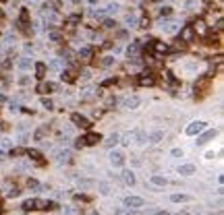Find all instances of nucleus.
<instances>
[{"label":"nucleus","instance_id":"nucleus-1","mask_svg":"<svg viewBox=\"0 0 224 215\" xmlns=\"http://www.w3.org/2000/svg\"><path fill=\"white\" fill-rule=\"evenodd\" d=\"M108 159H110V163L114 167H120L123 163H125V153H123V151H110Z\"/></svg>","mask_w":224,"mask_h":215},{"label":"nucleus","instance_id":"nucleus-2","mask_svg":"<svg viewBox=\"0 0 224 215\" xmlns=\"http://www.w3.org/2000/svg\"><path fill=\"white\" fill-rule=\"evenodd\" d=\"M205 126H208V122H203V120L191 122V124L187 126V134H199L201 130H205Z\"/></svg>","mask_w":224,"mask_h":215},{"label":"nucleus","instance_id":"nucleus-3","mask_svg":"<svg viewBox=\"0 0 224 215\" xmlns=\"http://www.w3.org/2000/svg\"><path fill=\"white\" fill-rule=\"evenodd\" d=\"M143 205H145V201L141 196H127L125 199V207H129V209H139Z\"/></svg>","mask_w":224,"mask_h":215},{"label":"nucleus","instance_id":"nucleus-4","mask_svg":"<svg viewBox=\"0 0 224 215\" xmlns=\"http://www.w3.org/2000/svg\"><path fill=\"white\" fill-rule=\"evenodd\" d=\"M139 104H141V99L137 95H131V97H125V99H123V108H125V110H135Z\"/></svg>","mask_w":224,"mask_h":215},{"label":"nucleus","instance_id":"nucleus-5","mask_svg":"<svg viewBox=\"0 0 224 215\" xmlns=\"http://www.w3.org/2000/svg\"><path fill=\"white\" fill-rule=\"evenodd\" d=\"M195 172H197V167L193 166V163H185V166L179 167V174H181V176H193Z\"/></svg>","mask_w":224,"mask_h":215},{"label":"nucleus","instance_id":"nucleus-6","mask_svg":"<svg viewBox=\"0 0 224 215\" xmlns=\"http://www.w3.org/2000/svg\"><path fill=\"white\" fill-rule=\"evenodd\" d=\"M160 27H162V31L172 33V31H176V29H179V23H176V21H166V23H162Z\"/></svg>","mask_w":224,"mask_h":215},{"label":"nucleus","instance_id":"nucleus-7","mask_svg":"<svg viewBox=\"0 0 224 215\" xmlns=\"http://www.w3.org/2000/svg\"><path fill=\"white\" fill-rule=\"evenodd\" d=\"M164 139V130H154L152 132V134H149V137H147V141H149V143H160V141Z\"/></svg>","mask_w":224,"mask_h":215},{"label":"nucleus","instance_id":"nucleus-8","mask_svg":"<svg viewBox=\"0 0 224 215\" xmlns=\"http://www.w3.org/2000/svg\"><path fill=\"white\" fill-rule=\"evenodd\" d=\"M98 190H100V194H104V196L112 194V186L108 182H98Z\"/></svg>","mask_w":224,"mask_h":215},{"label":"nucleus","instance_id":"nucleus-9","mask_svg":"<svg viewBox=\"0 0 224 215\" xmlns=\"http://www.w3.org/2000/svg\"><path fill=\"white\" fill-rule=\"evenodd\" d=\"M123 180H125L129 186H133L135 184V174L131 172V170H125V172H123Z\"/></svg>","mask_w":224,"mask_h":215},{"label":"nucleus","instance_id":"nucleus-10","mask_svg":"<svg viewBox=\"0 0 224 215\" xmlns=\"http://www.w3.org/2000/svg\"><path fill=\"white\" fill-rule=\"evenodd\" d=\"M170 201H172V203H189L191 196H189V194H172V196H170Z\"/></svg>","mask_w":224,"mask_h":215},{"label":"nucleus","instance_id":"nucleus-11","mask_svg":"<svg viewBox=\"0 0 224 215\" xmlns=\"http://www.w3.org/2000/svg\"><path fill=\"white\" fill-rule=\"evenodd\" d=\"M214 137H216V130H208L205 134H201V137L197 139V143H199V145H203V143H208V141L214 139Z\"/></svg>","mask_w":224,"mask_h":215},{"label":"nucleus","instance_id":"nucleus-12","mask_svg":"<svg viewBox=\"0 0 224 215\" xmlns=\"http://www.w3.org/2000/svg\"><path fill=\"white\" fill-rule=\"evenodd\" d=\"M73 122L79 126H83V128H87L89 126V122H87V118H83V116H79V114H73Z\"/></svg>","mask_w":224,"mask_h":215},{"label":"nucleus","instance_id":"nucleus-13","mask_svg":"<svg viewBox=\"0 0 224 215\" xmlns=\"http://www.w3.org/2000/svg\"><path fill=\"white\" fill-rule=\"evenodd\" d=\"M152 184L154 186H166V178L164 176H152Z\"/></svg>","mask_w":224,"mask_h":215},{"label":"nucleus","instance_id":"nucleus-14","mask_svg":"<svg viewBox=\"0 0 224 215\" xmlns=\"http://www.w3.org/2000/svg\"><path fill=\"white\" fill-rule=\"evenodd\" d=\"M135 132H137V130H131V132H127L125 137H123V143H125V145H131V143H135Z\"/></svg>","mask_w":224,"mask_h":215},{"label":"nucleus","instance_id":"nucleus-15","mask_svg":"<svg viewBox=\"0 0 224 215\" xmlns=\"http://www.w3.org/2000/svg\"><path fill=\"white\" fill-rule=\"evenodd\" d=\"M104 143H106V145H108V147L116 145V143H118V134H110V137H108V139H106Z\"/></svg>","mask_w":224,"mask_h":215},{"label":"nucleus","instance_id":"nucleus-16","mask_svg":"<svg viewBox=\"0 0 224 215\" xmlns=\"http://www.w3.org/2000/svg\"><path fill=\"white\" fill-rule=\"evenodd\" d=\"M69 157H71V153H69V151H60V153H58V163H62V161H69Z\"/></svg>","mask_w":224,"mask_h":215},{"label":"nucleus","instance_id":"nucleus-17","mask_svg":"<svg viewBox=\"0 0 224 215\" xmlns=\"http://www.w3.org/2000/svg\"><path fill=\"white\" fill-rule=\"evenodd\" d=\"M116 215H135V213H133V209L125 207V209H116Z\"/></svg>","mask_w":224,"mask_h":215},{"label":"nucleus","instance_id":"nucleus-18","mask_svg":"<svg viewBox=\"0 0 224 215\" xmlns=\"http://www.w3.org/2000/svg\"><path fill=\"white\" fill-rule=\"evenodd\" d=\"M85 141H87L89 145H93V143H98V141H100V137H98V134H87V137H85Z\"/></svg>","mask_w":224,"mask_h":215},{"label":"nucleus","instance_id":"nucleus-19","mask_svg":"<svg viewBox=\"0 0 224 215\" xmlns=\"http://www.w3.org/2000/svg\"><path fill=\"white\" fill-rule=\"evenodd\" d=\"M29 66H31V60H29V58H23L21 62H19V68H23V70L29 68Z\"/></svg>","mask_w":224,"mask_h":215},{"label":"nucleus","instance_id":"nucleus-20","mask_svg":"<svg viewBox=\"0 0 224 215\" xmlns=\"http://www.w3.org/2000/svg\"><path fill=\"white\" fill-rule=\"evenodd\" d=\"M23 209H35V199H29V201L23 203Z\"/></svg>","mask_w":224,"mask_h":215},{"label":"nucleus","instance_id":"nucleus-21","mask_svg":"<svg viewBox=\"0 0 224 215\" xmlns=\"http://www.w3.org/2000/svg\"><path fill=\"white\" fill-rule=\"evenodd\" d=\"M35 68H37V76H44V72H46V66H44V64H37Z\"/></svg>","mask_w":224,"mask_h":215},{"label":"nucleus","instance_id":"nucleus-22","mask_svg":"<svg viewBox=\"0 0 224 215\" xmlns=\"http://www.w3.org/2000/svg\"><path fill=\"white\" fill-rule=\"evenodd\" d=\"M170 155H172V157H183V149H172Z\"/></svg>","mask_w":224,"mask_h":215},{"label":"nucleus","instance_id":"nucleus-23","mask_svg":"<svg viewBox=\"0 0 224 215\" xmlns=\"http://www.w3.org/2000/svg\"><path fill=\"white\" fill-rule=\"evenodd\" d=\"M29 157H33V159H40V151H35V149H29Z\"/></svg>","mask_w":224,"mask_h":215},{"label":"nucleus","instance_id":"nucleus-24","mask_svg":"<svg viewBox=\"0 0 224 215\" xmlns=\"http://www.w3.org/2000/svg\"><path fill=\"white\" fill-rule=\"evenodd\" d=\"M118 10V4H108V13H116Z\"/></svg>","mask_w":224,"mask_h":215},{"label":"nucleus","instance_id":"nucleus-25","mask_svg":"<svg viewBox=\"0 0 224 215\" xmlns=\"http://www.w3.org/2000/svg\"><path fill=\"white\" fill-rule=\"evenodd\" d=\"M42 104H44V108H48V110H52V101H50V99H42Z\"/></svg>","mask_w":224,"mask_h":215},{"label":"nucleus","instance_id":"nucleus-26","mask_svg":"<svg viewBox=\"0 0 224 215\" xmlns=\"http://www.w3.org/2000/svg\"><path fill=\"white\" fill-rule=\"evenodd\" d=\"M89 54H91V52H89V48H83V50H81V56H85V58H87Z\"/></svg>","mask_w":224,"mask_h":215},{"label":"nucleus","instance_id":"nucleus-27","mask_svg":"<svg viewBox=\"0 0 224 215\" xmlns=\"http://www.w3.org/2000/svg\"><path fill=\"white\" fill-rule=\"evenodd\" d=\"M27 186H29V188H37V182H35V180H29Z\"/></svg>","mask_w":224,"mask_h":215},{"label":"nucleus","instance_id":"nucleus-28","mask_svg":"<svg viewBox=\"0 0 224 215\" xmlns=\"http://www.w3.org/2000/svg\"><path fill=\"white\" fill-rule=\"evenodd\" d=\"M52 68H60V60H54V62H52Z\"/></svg>","mask_w":224,"mask_h":215},{"label":"nucleus","instance_id":"nucleus-29","mask_svg":"<svg viewBox=\"0 0 224 215\" xmlns=\"http://www.w3.org/2000/svg\"><path fill=\"white\" fill-rule=\"evenodd\" d=\"M8 196H19V190H17V188H15V190H11V192H8Z\"/></svg>","mask_w":224,"mask_h":215},{"label":"nucleus","instance_id":"nucleus-30","mask_svg":"<svg viewBox=\"0 0 224 215\" xmlns=\"http://www.w3.org/2000/svg\"><path fill=\"white\" fill-rule=\"evenodd\" d=\"M195 2H197V0H189V2H187V8H191L193 4H195Z\"/></svg>","mask_w":224,"mask_h":215},{"label":"nucleus","instance_id":"nucleus-31","mask_svg":"<svg viewBox=\"0 0 224 215\" xmlns=\"http://www.w3.org/2000/svg\"><path fill=\"white\" fill-rule=\"evenodd\" d=\"M73 2H75V4H79V2H81V0H73Z\"/></svg>","mask_w":224,"mask_h":215},{"label":"nucleus","instance_id":"nucleus-32","mask_svg":"<svg viewBox=\"0 0 224 215\" xmlns=\"http://www.w3.org/2000/svg\"><path fill=\"white\" fill-rule=\"evenodd\" d=\"M216 215H218V213H216Z\"/></svg>","mask_w":224,"mask_h":215}]
</instances>
